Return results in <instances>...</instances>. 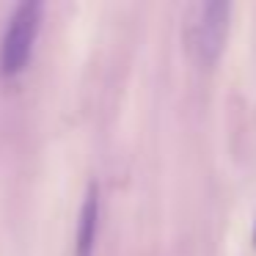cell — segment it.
<instances>
[{
  "label": "cell",
  "mask_w": 256,
  "mask_h": 256,
  "mask_svg": "<svg viewBox=\"0 0 256 256\" xmlns=\"http://www.w3.org/2000/svg\"><path fill=\"white\" fill-rule=\"evenodd\" d=\"M42 28V3L39 0H25L12 12L0 39V74L3 78H17L25 72L34 44Z\"/></svg>",
  "instance_id": "obj_1"
},
{
  "label": "cell",
  "mask_w": 256,
  "mask_h": 256,
  "mask_svg": "<svg viewBox=\"0 0 256 256\" xmlns=\"http://www.w3.org/2000/svg\"><path fill=\"white\" fill-rule=\"evenodd\" d=\"M228 14L232 6L223 0H210L198 8V20L193 25V47L201 64H215L220 58L228 36Z\"/></svg>",
  "instance_id": "obj_2"
},
{
  "label": "cell",
  "mask_w": 256,
  "mask_h": 256,
  "mask_svg": "<svg viewBox=\"0 0 256 256\" xmlns=\"http://www.w3.org/2000/svg\"><path fill=\"white\" fill-rule=\"evenodd\" d=\"M96 232H100V184L88 182L78 215V232H74V256H94Z\"/></svg>",
  "instance_id": "obj_3"
},
{
  "label": "cell",
  "mask_w": 256,
  "mask_h": 256,
  "mask_svg": "<svg viewBox=\"0 0 256 256\" xmlns=\"http://www.w3.org/2000/svg\"><path fill=\"white\" fill-rule=\"evenodd\" d=\"M254 245H256V223H254Z\"/></svg>",
  "instance_id": "obj_4"
}]
</instances>
